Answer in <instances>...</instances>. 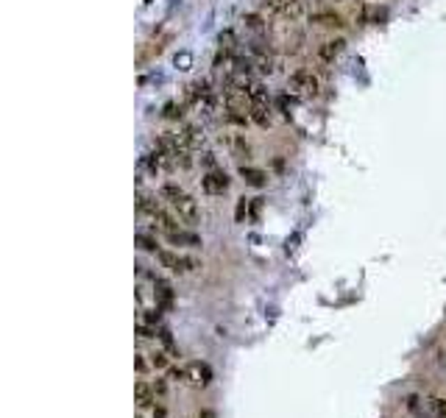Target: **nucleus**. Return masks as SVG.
I'll list each match as a JSON object with an SVG mask.
<instances>
[{"label": "nucleus", "mask_w": 446, "mask_h": 418, "mask_svg": "<svg viewBox=\"0 0 446 418\" xmlns=\"http://www.w3.org/2000/svg\"><path fill=\"white\" fill-rule=\"evenodd\" d=\"M162 198L173 207V212L178 215V221H184L187 226H195L201 221V209H198V201L193 195H187L178 185H165L162 187Z\"/></svg>", "instance_id": "nucleus-1"}, {"label": "nucleus", "mask_w": 446, "mask_h": 418, "mask_svg": "<svg viewBox=\"0 0 446 418\" xmlns=\"http://www.w3.org/2000/svg\"><path fill=\"white\" fill-rule=\"evenodd\" d=\"M162 268L173 271V274H190L195 268H201V262L195 257H184V254H176V251H156Z\"/></svg>", "instance_id": "nucleus-2"}, {"label": "nucleus", "mask_w": 446, "mask_h": 418, "mask_svg": "<svg viewBox=\"0 0 446 418\" xmlns=\"http://www.w3.org/2000/svg\"><path fill=\"white\" fill-rule=\"evenodd\" d=\"M226 109L231 112L234 120L251 117V98H248V93L240 90V87H231V90L226 93Z\"/></svg>", "instance_id": "nucleus-3"}, {"label": "nucleus", "mask_w": 446, "mask_h": 418, "mask_svg": "<svg viewBox=\"0 0 446 418\" xmlns=\"http://www.w3.org/2000/svg\"><path fill=\"white\" fill-rule=\"evenodd\" d=\"M287 90L296 98H312V95H318V79L312 76L310 70H299V73L290 76Z\"/></svg>", "instance_id": "nucleus-4"}, {"label": "nucleus", "mask_w": 446, "mask_h": 418, "mask_svg": "<svg viewBox=\"0 0 446 418\" xmlns=\"http://www.w3.org/2000/svg\"><path fill=\"white\" fill-rule=\"evenodd\" d=\"M154 298H156V307H159V310H171L173 301H176L171 281H165V279H159V277L154 279Z\"/></svg>", "instance_id": "nucleus-5"}, {"label": "nucleus", "mask_w": 446, "mask_h": 418, "mask_svg": "<svg viewBox=\"0 0 446 418\" xmlns=\"http://www.w3.org/2000/svg\"><path fill=\"white\" fill-rule=\"evenodd\" d=\"M187 382L193 388H207L212 382V368L207 363H190L187 366Z\"/></svg>", "instance_id": "nucleus-6"}, {"label": "nucleus", "mask_w": 446, "mask_h": 418, "mask_svg": "<svg viewBox=\"0 0 446 418\" xmlns=\"http://www.w3.org/2000/svg\"><path fill=\"white\" fill-rule=\"evenodd\" d=\"M204 190L210 192V195H221L229 190V176L223 173V170H212V173H207L204 176Z\"/></svg>", "instance_id": "nucleus-7"}, {"label": "nucleus", "mask_w": 446, "mask_h": 418, "mask_svg": "<svg viewBox=\"0 0 446 418\" xmlns=\"http://www.w3.org/2000/svg\"><path fill=\"white\" fill-rule=\"evenodd\" d=\"M168 243L173 245H190V248H198L201 245V237L195 232H184V229H173V232H165Z\"/></svg>", "instance_id": "nucleus-8"}, {"label": "nucleus", "mask_w": 446, "mask_h": 418, "mask_svg": "<svg viewBox=\"0 0 446 418\" xmlns=\"http://www.w3.org/2000/svg\"><path fill=\"white\" fill-rule=\"evenodd\" d=\"M154 385H148V382H137L134 385V402H137V407H148L151 402H154Z\"/></svg>", "instance_id": "nucleus-9"}, {"label": "nucleus", "mask_w": 446, "mask_h": 418, "mask_svg": "<svg viewBox=\"0 0 446 418\" xmlns=\"http://www.w3.org/2000/svg\"><path fill=\"white\" fill-rule=\"evenodd\" d=\"M240 176H243V182L246 185H251V187H265L268 182V176H265V170H260V168H240Z\"/></svg>", "instance_id": "nucleus-10"}, {"label": "nucleus", "mask_w": 446, "mask_h": 418, "mask_svg": "<svg viewBox=\"0 0 446 418\" xmlns=\"http://www.w3.org/2000/svg\"><path fill=\"white\" fill-rule=\"evenodd\" d=\"M343 47H346L343 40H329V42H324V45H321L318 53H321V59H324V62H332L335 56H341V53H343Z\"/></svg>", "instance_id": "nucleus-11"}, {"label": "nucleus", "mask_w": 446, "mask_h": 418, "mask_svg": "<svg viewBox=\"0 0 446 418\" xmlns=\"http://www.w3.org/2000/svg\"><path fill=\"white\" fill-rule=\"evenodd\" d=\"M159 340H162V346L168 349V354H173V357H178V346H176V340H173V332L168 329V326H162L159 329V335H156Z\"/></svg>", "instance_id": "nucleus-12"}, {"label": "nucleus", "mask_w": 446, "mask_h": 418, "mask_svg": "<svg viewBox=\"0 0 446 418\" xmlns=\"http://www.w3.org/2000/svg\"><path fill=\"white\" fill-rule=\"evenodd\" d=\"M312 23H318V25H329V28L343 25V20H341L338 14H332V11H321V14H315V17H312Z\"/></svg>", "instance_id": "nucleus-13"}, {"label": "nucleus", "mask_w": 446, "mask_h": 418, "mask_svg": "<svg viewBox=\"0 0 446 418\" xmlns=\"http://www.w3.org/2000/svg\"><path fill=\"white\" fill-rule=\"evenodd\" d=\"M151 366L154 368H168V354L165 352H154L151 354Z\"/></svg>", "instance_id": "nucleus-14"}, {"label": "nucleus", "mask_w": 446, "mask_h": 418, "mask_svg": "<svg viewBox=\"0 0 446 418\" xmlns=\"http://www.w3.org/2000/svg\"><path fill=\"white\" fill-rule=\"evenodd\" d=\"M137 243H139L142 251H156V240H151V237H145V234H137Z\"/></svg>", "instance_id": "nucleus-15"}, {"label": "nucleus", "mask_w": 446, "mask_h": 418, "mask_svg": "<svg viewBox=\"0 0 446 418\" xmlns=\"http://www.w3.org/2000/svg\"><path fill=\"white\" fill-rule=\"evenodd\" d=\"M168 379H173V382H187V368H168Z\"/></svg>", "instance_id": "nucleus-16"}, {"label": "nucleus", "mask_w": 446, "mask_h": 418, "mask_svg": "<svg viewBox=\"0 0 446 418\" xmlns=\"http://www.w3.org/2000/svg\"><path fill=\"white\" fill-rule=\"evenodd\" d=\"M190 62H193V56H190V53H178V56H176V67H178V70H187V67H190Z\"/></svg>", "instance_id": "nucleus-17"}, {"label": "nucleus", "mask_w": 446, "mask_h": 418, "mask_svg": "<svg viewBox=\"0 0 446 418\" xmlns=\"http://www.w3.org/2000/svg\"><path fill=\"white\" fill-rule=\"evenodd\" d=\"M433 407H435V416L446 418V402L444 399H433Z\"/></svg>", "instance_id": "nucleus-18"}, {"label": "nucleus", "mask_w": 446, "mask_h": 418, "mask_svg": "<svg viewBox=\"0 0 446 418\" xmlns=\"http://www.w3.org/2000/svg\"><path fill=\"white\" fill-rule=\"evenodd\" d=\"M246 209H248V201H246V198H240V204H237V212H234L240 223H243V218H246Z\"/></svg>", "instance_id": "nucleus-19"}, {"label": "nucleus", "mask_w": 446, "mask_h": 418, "mask_svg": "<svg viewBox=\"0 0 446 418\" xmlns=\"http://www.w3.org/2000/svg\"><path fill=\"white\" fill-rule=\"evenodd\" d=\"M154 390H156L159 396H165V390H168V385H165V379H156V382H154Z\"/></svg>", "instance_id": "nucleus-20"}, {"label": "nucleus", "mask_w": 446, "mask_h": 418, "mask_svg": "<svg viewBox=\"0 0 446 418\" xmlns=\"http://www.w3.org/2000/svg\"><path fill=\"white\" fill-rule=\"evenodd\" d=\"M195 418H218V416H215V410H198Z\"/></svg>", "instance_id": "nucleus-21"}, {"label": "nucleus", "mask_w": 446, "mask_h": 418, "mask_svg": "<svg viewBox=\"0 0 446 418\" xmlns=\"http://www.w3.org/2000/svg\"><path fill=\"white\" fill-rule=\"evenodd\" d=\"M134 366H137V371L142 373L145 371V368H148V366H145V360H142V357H137V360H134Z\"/></svg>", "instance_id": "nucleus-22"}, {"label": "nucleus", "mask_w": 446, "mask_h": 418, "mask_svg": "<svg viewBox=\"0 0 446 418\" xmlns=\"http://www.w3.org/2000/svg\"><path fill=\"white\" fill-rule=\"evenodd\" d=\"M154 416H156V418H165V407H154Z\"/></svg>", "instance_id": "nucleus-23"}]
</instances>
